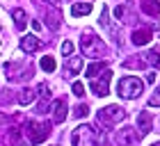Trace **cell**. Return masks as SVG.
Wrapping results in <instances>:
<instances>
[{
  "mask_svg": "<svg viewBox=\"0 0 160 146\" xmlns=\"http://www.w3.org/2000/svg\"><path fill=\"white\" fill-rule=\"evenodd\" d=\"M73 41H64L62 43V55H67V57H71V55H73Z\"/></svg>",
  "mask_w": 160,
  "mask_h": 146,
  "instance_id": "obj_25",
  "label": "cell"
},
{
  "mask_svg": "<svg viewBox=\"0 0 160 146\" xmlns=\"http://www.w3.org/2000/svg\"><path fill=\"white\" fill-rule=\"evenodd\" d=\"M96 142H98L96 130L92 126H87V123L78 126L73 133H71V144L73 146H96Z\"/></svg>",
  "mask_w": 160,
  "mask_h": 146,
  "instance_id": "obj_4",
  "label": "cell"
},
{
  "mask_svg": "<svg viewBox=\"0 0 160 146\" xmlns=\"http://www.w3.org/2000/svg\"><path fill=\"white\" fill-rule=\"evenodd\" d=\"M105 69V62H94V64H89V66H87V71H85V75L87 78H94V75H96V73H101V71H103Z\"/></svg>",
  "mask_w": 160,
  "mask_h": 146,
  "instance_id": "obj_21",
  "label": "cell"
},
{
  "mask_svg": "<svg viewBox=\"0 0 160 146\" xmlns=\"http://www.w3.org/2000/svg\"><path fill=\"white\" fill-rule=\"evenodd\" d=\"M34 98H37V91H32V89H23L18 94V103L21 105H30V103H34Z\"/></svg>",
  "mask_w": 160,
  "mask_h": 146,
  "instance_id": "obj_18",
  "label": "cell"
},
{
  "mask_svg": "<svg viewBox=\"0 0 160 146\" xmlns=\"http://www.w3.org/2000/svg\"><path fill=\"white\" fill-rule=\"evenodd\" d=\"M151 146H160V142H156V144H151Z\"/></svg>",
  "mask_w": 160,
  "mask_h": 146,
  "instance_id": "obj_32",
  "label": "cell"
},
{
  "mask_svg": "<svg viewBox=\"0 0 160 146\" xmlns=\"http://www.w3.org/2000/svg\"><path fill=\"white\" fill-rule=\"evenodd\" d=\"M147 66H149L147 57H140V55H133L130 60L123 62V69H147Z\"/></svg>",
  "mask_w": 160,
  "mask_h": 146,
  "instance_id": "obj_15",
  "label": "cell"
},
{
  "mask_svg": "<svg viewBox=\"0 0 160 146\" xmlns=\"http://www.w3.org/2000/svg\"><path fill=\"white\" fill-rule=\"evenodd\" d=\"M50 135V123L46 121H28L25 123V137L30 144H43Z\"/></svg>",
  "mask_w": 160,
  "mask_h": 146,
  "instance_id": "obj_2",
  "label": "cell"
},
{
  "mask_svg": "<svg viewBox=\"0 0 160 146\" xmlns=\"http://www.w3.org/2000/svg\"><path fill=\"white\" fill-rule=\"evenodd\" d=\"M80 48H82V53L87 57H101V55L105 53V43L101 41L92 30H87L82 34V39H80Z\"/></svg>",
  "mask_w": 160,
  "mask_h": 146,
  "instance_id": "obj_3",
  "label": "cell"
},
{
  "mask_svg": "<svg viewBox=\"0 0 160 146\" xmlns=\"http://www.w3.org/2000/svg\"><path fill=\"white\" fill-rule=\"evenodd\" d=\"M151 128H153V116H151L149 112H140V116H137V135L140 137L149 135Z\"/></svg>",
  "mask_w": 160,
  "mask_h": 146,
  "instance_id": "obj_8",
  "label": "cell"
},
{
  "mask_svg": "<svg viewBox=\"0 0 160 146\" xmlns=\"http://www.w3.org/2000/svg\"><path fill=\"white\" fill-rule=\"evenodd\" d=\"M117 94L121 98H126V100H135V98H140L144 94V82L140 78H135V75H126V78H121L117 82Z\"/></svg>",
  "mask_w": 160,
  "mask_h": 146,
  "instance_id": "obj_1",
  "label": "cell"
},
{
  "mask_svg": "<svg viewBox=\"0 0 160 146\" xmlns=\"http://www.w3.org/2000/svg\"><path fill=\"white\" fill-rule=\"evenodd\" d=\"M43 2H48L50 7H60V0H43Z\"/></svg>",
  "mask_w": 160,
  "mask_h": 146,
  "instance_id": "obj_30",
  "label": "cell"
},
{
  "mask_svg": "<svg viewBox=\"0 0 160 146\" xmlns=\"http://www.w3.org/2000/svg\"><path fill=\"white\" fill-rule=\"evenodd\" d=\"M80 69H82V57H78V55L67 57V75H78Z\"/></svg>",
  "mask_w": 160,
  "mask_h": 146,
  "instance_id": "obj_11",
  "label": "cell"
},
{
  "mask_svg": "<svg viewBox=\"0 0 160 146\" xmlns=\"http://www.w3.org/2000/svg\"><path fill=\"white\" fill-rule=\"evenodd\" d=\"M9 142H12V146H25V142L21 139V135H18V130H12L9 133Z\"/></svg>",
  "mask_w": 160,
  "mask_h": 146,
  "instance_id": "obj_23",
  "label": "cell"
},
{
  "mask_svg": "<svg viewBox=\"0 0 160 146\" xmlns=\"http://www.w3.org/2000/svg\"><path fill=\"white\" fill-rule=\"evenodd\" d=\"M46 25L50 27V30H57V27L62 25V14H60V9H57V7H53V12H48Z\"/></svg>",
  "mask_w": 160,
  "mask_h": 146,
  "instance_id": "obj_13",
  "label": "cell"
},
{
  "mask_svg": "<svg viewBox=\"0 0 160 146\" xmlns=\"http://www.w3.org/2000/svg\"><path fill=\"white\" fill-rule=\"evenodd\" d=\"M126 116H128V112L123 107H119V105H108V107H103L98 112V123H103V126H117V123L126 121Z\"/></svg>",
  "mask_w": 160,
  "mask_h": 146,
  "instance_id": "obj_5",
  "label": "cell"
},
{
  "mask_svg": "<svg viewBox=\"0 0 160 146\" xmlns=\"http://www.w3.org/2000/svg\"><path fill=\"white\" fill-rule=\"evenodd\" d=\"M41 69L46 71V73H53L55 69H57V62H55V57H50V55H46V57H41Z\"/></svg>",
  "mask_w": 160,
  "mask_h": 146,
  "instance_id": "obj_20",
  "label": "cell"
},
{
  "mask_svg": "<svg viewBox=\"0 0 160 146\" xmlns=\"http://www.w3.org/2000/svg\"><path fill=\"white\" fill-rule=\"evenodd\" d=\"M32 30H34V32L41 30V23H39V21H32Z\"/></svg>",
  "mask_w": 160,
  "mask_h": 146,
  "instance_id": "obj_29",
  "label": "cell"
},
{
  "mask_svg": "<svg viewBox=\"0 0 160 146\" xmlns=\"http://www.w3.org/2000/svg\"><path fill=\"white\" fill-rule=\"evenodd\" d=\"M114 16H117V18H121V16H123V5H119L117 9H114Z\"/></svg>",
  "mask_w": 160,
  "mask_h": 146,
  "instance_id": "obj_28",
  "label": "cell"
},
{
  "mask_svg": "<svg viewBox=\"0 0 160 146\" xmlns=\"http://www.w3.org/2000/svg\"><path fill=\"white\" fill-rule=\"evenodd\" d=\"M147 62H149V66H153V69H160V48H153V50H149L147 55Z\"/></svg>",
  "mask_w": 160,
  "mask_h": 146,
  "instance_id": "obj_19",
  "label": "cell"
},
{
  "mask_svg": "<svg viewBox=\"0 0 160 146\" xmlns=\"http://www.w3.org/2000/svg\"><path fill=\"white\" fill-rule=\"evenodd\" d=\"M53 121L55 123H64L67 121V103L64 100H53Z\"/></svg>",
  "mask_w": 160,
  "mask_h": 146,
  "instance_id": "obj_10",
  "label": "cell"
},
{
  "mask_svg": "<svg viewBox=\"0 0 160 146\" xmlns=\"http://www.w3.org/2000/svg\"><path fill=\"white\" fill-rule=\"evenodd\" d=\"M92 2H76L73 7H71V16L73 18H80V16H87V14L92 12Z\"/></svg>",
  "mask_w": 160,
  "mask_h": 146,
  "instance_id": "obj_14",
  "label": "cell"
},
{
  "mask_svg": "<svg viewBox=\"0 0 160 146\" xmlns=\"http://www.w3.org/2000/svg\"><path fill=\"white\" fill-rule=\"evenodd\" d=\"M12 18L16 21V30H25V25H28V16H25V12H23V9H14V12H12Z\"/></svg>",
  "mask_w": 160,
  "mask_h": 146,
  "instance_id": "obj_17",
  "label": "cell"
},
{
  "mask_svg": "<svg viewBox=\"0 0 160 146\" xmlns=\"http://www.w3.org/2000/svg\"><path fill=\"white\" fill-rule=\"evenodd\" d=\"M117 142L121 144V146H133L135 142H137V135L133 133V128H128V126H123L119 133H117Z\"/></svg>",
  "mask_w": 160,
  "mask_h": 146,
  "instance_id": "obj_9",
  "label": "cell"
},
{
  "mask_svg": "<svg viewBox=\"0 0 160 146\" xmlns=\"http://www.w3.org/2000/svg\"><path fill=\"white\" fill-rule=\"evenodd\" d=\"M110 78H112V71L110 69H103L98 80L96 78L89 80V89H92L94 96H98V98L101 96H108V91H110Z\"/></svg>",
  "mask_w": 160,
  "mask_h": 146,
  "instance_id": "obj_6",
  "label": "cell"
},
{
  "mask_svg": "<svg viewBox=\"0 0 160 146\" xmlns=\"http://www.w3.org/2000/svg\"><path fill=\"white\" fill-rule=\"evenodd\" d=\"M89 112V107H87L85 103H80V105H76V110H73V116H78V119H82V116Z\"/></svg>",
  "mask_w": 160,
  "mask_h": 146,
  "instance_id": "obj_24",
  "label": "cell"
},
{
  "mask_svg": "<svg viewBox=\"0 0 160 146\" xmlns=\"http://www.w3.org/2000/svg\"><path fill=\"white\" fill-rule=\"evenodd\" d=\"M71 89H73L76 96H85V85H82V82H73V87H71Z\"/></svg>",
  "mask_w": 160,
  "mask_h": 146,
  "instance_id": "obj_27",
  "label": "cell"
},
{
  "mask_svg": "<svg viewBox=\"0 0 160 146\" xmlns=\"http://www.w3.org/2000/svg\"><path fill=\"white\" fill-rule=\"evenodd\" d=\"M147 82H156V73H153V71H151L149 75H147Z\"/></svg>",
  "mask_w": 160,
  "mask_h": 146,
  "instance_id": "obj_31",
  "label": "cell"
},
{
  "mask_svg": "<svg viewBox=\"0 0 160 146\" xmlns=\"http://www.w3.org/2000/svg\"><path fill=\"white\" fill-rule=\"evenodd\" d=\"M41 48V39L37 34H25V36H21V50L23 53H34V50H39Z\"/></svg>",
  "mask_w": 160,
  "mask_h": 146,
  "instance_id": "obj_7",
  "label": "cell"
},
{
  "mask_svg": "<svg viewBox=\"0 0 160 146\" xmlns=\"http://www.w3.org/2000/svg\"><path fill=\"white\" fill-rule=\"evenodd\" d=\"M142 12L149 16H160V2L158 0H142Z\"/></svg>",
  "mask_w": 160,
  "mask_h": 146,
  "instance_id": "obj_16",
  "label": "cell"
},
{
  "mask_svg": "<svg viewBox=\"0 0 160 146\" xmlns=\"http://www.w3.org/2000/svg\"><path fill=\"white\" fill-rule=\"evenodd\" d=\"M149 105H151V107H160V87H156L153 96L149 98Z\"/></svg>",
  "mask_w": 160,
  "mask_h": 146,
  "instance_id": "obj_26",
  "label": "cell"
},
{
  "mask_svg": "<svg viewBox=\"0 0 160 146\" xmlns=\"http://www.w3.org/2000/svg\"><path fill=\"white\" fill-rule=\"evenodd\" d=\"M149 41H151V30H147V27L133 32V43H135V46H147Z\"/></svg>",
  "mask_w": 160,
  "mask_h": 146,
  "instance_id": "obj_12",
  "label": "cell"
},
{
  "mask_svg": "<svg viewBox=\"0 0 160 146\" xmlns=\"http://www.w3.org/2000/svg\"><path fill=\"white\" fill-rule=\"evenodd\" d=\"M37 96H39L41 100H48V98H50V87H48L46 82H41V85L37 87Z\"/></svg>",
  "mask_w": 160,
  "mask_h": 146,
  "instance_id": "obj_22",
  "label": "cell"
}]
</instances>
